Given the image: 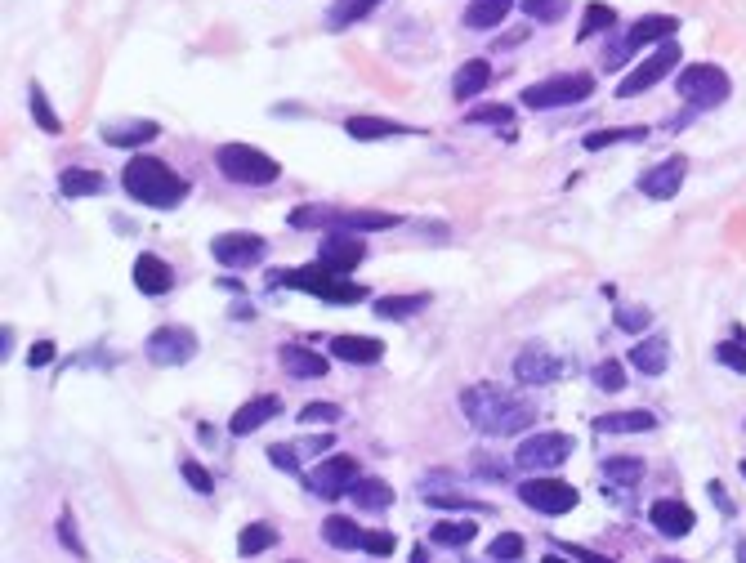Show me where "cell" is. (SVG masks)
<instances>
[{"mask_svg":"<svg viewBox=\"0 0 746 563\" xmlns=\"http://www.w3.org/2000/svg\"><path fill=\"white\" fill-rule=\"evenodd\" d=\"M461 412L478 434H492V438H510V434H523L528 425H537V407L528 398L510 394V389L492 385V380L461 389Z\"/></svg>","mask_w":746,"mask_h":563,"instance_id":"1","label":"cell"},{"mask_svg":"<svg viewBox=\"0 0 746 563\" xmlns=\"http://www.w3.org/2000/svg\"><path fill=\"white\" fill-rule=\"evenodd\" d=\"M121 188L139 206H152V211H170V206H179L188 197V179L175 175L157 157H130V166L121 170Z\"/></svg>","mask_w":746,"mask_h":563,"instance_id":"2","label":"cell"},{"mask_svg":"<svg viewBox=\"0 0 746 563\" xmlns=\"http://www.w3.org/2000/svg\"><path fill=\"white\" fill-rule=\"evenodd\" d=\"M215 166L224 179L246 184V188H269V184H277V175H282V166H277L269 152L251 148V143H219Z\"/></svg>","mask_w":746,"mask_h":563,"instance_id":"3","label":"cell"},{"mask_svg":"<svg viewBox=\"0 0 746 563\" xmlns=\"http://www.w3.org/2000/svg\"><path fill=\"white\" fill-rule=\"evenodd\" d=\"M277 286H291V291H304V295H318V300H331V304H358L367 300V291L353 282H344V273L327 269V264H309V269H291V273H273Z\"/></svg>","mask_w":746,"mask_h":563,"instance_id":"4","label":"cell"},{"mask_svg":"<svg viewBox=\"0 0 746 563\" xmlns=\"http://www.w3.org/2000/svg\"><path fill=\"white\" fill-rule=\"evenodd\" d=\"M595 94V76L590 72H563V76H545V81H532L528 90L519 94L523 108L545 112V108H572V103H586Z\"/></svg>","mask_w":746,"mask_h":563,"instance_id":"5","label":"cell"},{"mask_svg":"<svg viewBox=\"0 0 746 563\" xmlns=\"http://www.w3.org/2000/svg\"><path fill=\"white\" fill-rule=\"evenodd\" d=\"M675 85H679V94H684L693 108H720V103L733 94L729 72L715 68V63H688V68H679Z\"/></svg>","mask_w":746,"mask_h":563,"instance_id":"6","label":"cell"},{"mask_svg":"<svg viewBox=\"0 0 746 563\" xmlns=\"http://www.w3.org/2000/svg\"><path fill=\"white\" fill-rule=\"evenodd\" d=\"M572 456V438L559 434V429H541V434H528L519 447H514V461L519 470H554Z\"/></svg>","mask_w":746,"mask_h":563,"instance_id":"7","label":"cell"},{"mask_svg":"<svg viewBox=\"0 0 746 563\" xmlns=\"http://www.w3.org/2000/svg\"><path fill=\"white\" fill-rule=\"evenodd\" d=\"M197 336L188 327H157L148 340H143V353H148V362L152 367H184V362H193L197 358Z\"/></svg>","mask_w":746,"mask_h":563,"instance_id":"8","label":"cell"},{"mask_svg":"<svg viewBox=\"0 0 746 563\" xmlns=\"http://www.w3.org/2000/svg\"><path fill=\"white\" fill-rule=\"evenodd\" d=\"M358 479H362V470L353 456H327L318 470L304 474V488L318 496V501H340V496H349V488Z\"/></svg>","mask_w":746,"mask_h":563,"instance_id":"9","label":"cell"},{"mask_svg":"<svg viewBox=\"0 0 746 563\" xmlns=\"http://www.w3.org/2000/svg\"><path fill=\"white\" fill-rule=\"evenodd\" d=\"M679 68V45L675 41H666V45H657V54H648L644 63H635L626 76L617 81V99H635V94H644V90H653L657 81H666V72Z\"/></svg>","mask_w":746,"mask_h":563,"instance_id":"10","label":"cell"},{"mask_svg":"<svg viewBox=\"0 0 746 563\" xmlns=\"http://www.w3.org/2000/svg\"><path fill=\"white\" fill-rule=\"evenodd\" d=\"M519 501L528 510L545 514V519H554V514L577 510V488L563 479H528V483H519Z\"/></svg>","mask_w":746,"mask_h":563,"instance_id":"11","label":"cell"},{"mask_svg":"<svg viewBox=\"0 0 746 563\" xmlns=\"http://www.w3.org/2000/svg\"><path fill=\"white\" fill-rule=\"evenodd\" d=\"M210 251H215V260L224 269H251V264H260L269 255V242L260 233H219L210 242Z\"/></svg>","mask_w":746,"mask_h":563,"instance_id":"12","label":"cell"},{"mask_svg":"<svg viewBox=\"0 0 746 563\" xmlns=\"http://www.w3.org/2000/svg\"><path fill=\"white\" fill-rule=\"evenodd\" d=\"M684 175H688V157L675 152V157H666L662 166H653L644 179H639V193L653 197V202H671L679 188H684Z\"/></svg>","mask_w":746,"mask_h":563,"instance_id":"13","label":"cell"},{"mask_svg":"<svg viewBox=\"0 0 746 563\" xmlns=\"http://www.w3.org/2000/svg\"><path fill=\"white\" fill-rule=\"evenodd\" d=\"M362 260H367V246L353 233H327L318 246V264H327V269H336V273H353Z\"/></svg>","mask_w":746,"mask_h":563,"instance_id":"14","label":"cell"},{"mask_svg":"<svg viewBox=\"0 0 746 563\" xmlns=\"http://www.w3.org/2000/svg\"><path fill=\"white\" fill-rule=\"evenodd\" d=\"M648 523H653L662 537H688L697 514L688 510V501H679V496H662V501L648 505Z\"/></svg>","mask_w":746,"mask_h":563,"instance_id":"15","label":"cell"},{"mask_svg":"<svg viewBox=\"0 0 746 563\" xmlns=\"http://www.w3.org/2000/svg\"><path fill=\"white\" fill-rule=\"evenodd\" d=\"M304 456H331V434H313V438H300V443H273L269 447V461L286 474H300Z\"/></svg>","mask_w":746,"mask_h":563,"instance_id":"16","label":"cell"},{"mask_svg":"<svg viewBox=\"0 0 746 563\" xmlns=\"http://www.w3.org/2000/svg\"><path fill=\"white\" fill-rule=\"evenodd\" d=\"M559 358H554L550 349H523L519 358H514V380L519 385H550V380H559Z\"/></svg>","mask_w":746,"mask_h":563,"instance_id":"17","label":"cell"},{"mask_svg":"<svg viewBox=\"0 0 746 563\" xmlns=\"http://www.w3.org/2000/svg\"><path fill=\"white\" fill-rule=\"evenodd\" d=\"M277 412H282V403H277L273 394L251 398V403H242V407H237V412H233V421H228V434H233V438L255 434V429H260V425H269Z\"/></svg>","mask_w":746,"mask_h":563,"instance_id":"18","label":"cell"},{"mask_svg":"<svg viewBox=\"0 0 746 563\" xmlns=\"http://www.w3.org/2000/svg\"><path fill=\"white\" fill-rule=\"evenodd\" d=\"M403 215L394 211H336L327 233H385V228H398Z\"/></svg>","mask_w":746,"mask_h":563,"instance_id":"19","label":"cell"},{"mask_svg":"<svg viewBox=\"0 0 746 563\" xmlns=\"http://www.w3.org/2000/svg\"><path fill=\"white\" fill-rule=\"evenodd\" d=\"M161 135V126L157 121H103L99 126V139L103 143H112V148H139V143H148V139H157Z\"/></svg>","mask_w":746,"mask_h":563,"instance_id":"20","label":"cell"},{"mask_svg":"<svg viewBox=\"0 0 746 563\" xmlns=\"http://www.w3.org/2000/svg\"><path fill=\"white\" fill-rule=\"evenodd\" d=\"M135 286H139L143 295H166L170 286H175V269H170L161 255L143 251L139 260H135Z\"/></svg>","mask_w":746,"mask_h":563,"instance_id":"21","label":"cell"},{"mask_svg":"<svg viewBox=\"0 0 746 563\" xmlns=\"http://www.w3.org/2000/svg\"><path fill=\"white\" fill-rule=\"evenodd\" d=\"M675 32H679V18L675 14H644L626 32V45H630V50H639V45H666Z\"/></svg>","mask_w":746,"mask_h":563,"instance_id":"22","label":"cell"},{"mask_svg":"<svg viewBox=\"0 0 746 563\" xmlns=\"http://www.w3.org/2000/svg\"><path fill=\"white\" fill-rule=\"evenodd\" d=\"M277 358H282L286 376H295V380L327 376V353H313L309 345H282V349H277Z\"/></svg>","mask_w":746,"mask_h":563,"instance_id":"23","label":"cell"},{"mask_svg":"<svg viewBox=\"0 0 746 563\" xmlns=\"http://www.w3.org/2000/svg\"><path fill=\"white\" fill-rule=\"evenodd\" d=\"M487 85H492V63L487 59H470V63H461L452 76V99L456 103H470L474 94H483Z\"/></svg>","mask_w":746,"mask_h":563,"instance_id":"24","label":"cell"},{"mask_svg":"<svg viewBox=\"0 0 746 563\" xmlns=\"http://www.w3.org/2000/svg\"><path fill=\"white\" fill-rule=\"evenodd\" d=\"M380 353H385V345L371 336H331V358L353 362V367H371V362H380Z\"/></svg>","mask_w":746,"mask_h":563,"instance_id":"25","label":"cell"},{"mask_svg":"<svg viewBox=\"0 0 746 563\" xmlns=\"http://www.w3.org/2000/svg\"><path fill=\"white\" fill-rule=\"evenodd\" d=\"M344 130H349V139H398V135H416V126H403V121H389V117H349L344 121Z\"/></svg>","mask_w":746,"mask_h":563,"instance_id":"26","label":"cell"},{"mask_svg":"<svg viewBox=\"0 0 746 563\" xmlns=\"http://www.w3.org/2000/svg\"><path fill=\"white\" fill-rule=\"evenodd\" d=\"M595 429L599 434H648L657 429V416L635 407V412H608V416H595Z\"/></svg>","mask_w":746,"mask_h":563,"instance_id":"27","label":"cell"},{"mask_svg":"<svg viewBox=\"0 0 746 563\" xmlns=\"http://www.w3.org/2000/svg\"><path fill=\"white\" fill-rule=\"evenodd\" d=\"M371 309H376V318H385V322H403V318H416V313L429 309V295L425 291L420 295H376Z\"/></svg>","mask_w":746,"mask_h":563,"instance_id":"28","label":"cell"},{"mask_svg":"<svg viewBox=\"0 0 746 563\" xmlns=\"http://www.w3.org/2000/svg\"><path fill=\"white\" fill-rule=\"evenodd\" d=\"M59 188H63V197H99V193H108V175H99V170H85V166H68L59 175Z\"/></svg>","mask_w":746,"mask_h":563,"instance_id":"29","label":"cell"},{"mask_svg":"<svg viewBox=\"0 0 746 563\" xmlns=\"http://www.w3.org/2000/svg\"><path fill=\"white\" fill-rule=\"evenodd\" d=\"M666 362H671V345H666V336H653V340H639L635 349H630V367L644 371V376H662Z\"/></svg>","mask_w":746,"mask_h":563,"instance_id":"30","label":"cell"},{"mask_svg":"<svg viewBox=\"0 0 746 563\" xmlns=\"http://www.w3.org/2000/svg\"><path fill=\"white\" fill-rule=\"evenodd\" d=\"M514 0H470L465 5V27L470 32H487V27H496L505 14H510Z\"/></svg>","mask_w":746,"mask_h":563,"instance_id":"31","label":"cell"},{"mask_svg":"<svg viewBox=\"0 0 746 563\" xmlns=\"http://www.w3.org/2000/svg\"><path fill=\"white\" fill-rule=\"evenodd\" d=\"M349 496H353V501H358L362 505V510H389V505H394V488H389V483L385 479H367V474H362V479L358 483H353V488H349Z\"/></svg>","mask_w":746,"mask_h":563,"instance_id":"32","label":"cell"},{"mask_svg":"<svg viewBox=\"0 0 746 563\" xmlns=\"http://www.w3.org/2000/svg\"><path fill=\"white\" fill-rule=\"evenodd\" d=\"M362 537H367V532H362L353 519H344V514H331V519L322 523V541L336 546V550H362Z\"/></svg>","mask_w":746,"mask_h":563,"instance_id":"33","label":"cell"},{"mask_svg":"<svg viewBox=\"0 0 746 563\" xmlns=\"http://www.w3.org/2000/svg\"><path fill=\"white\" fill-rule=\"evenodd\" d=\"M376 9H380V0H336V5L327 9V27L331 32H344V27L362 23V18L376 14Z\"/></svg>","mask_w":746,"mask_h":563,"instance_id":"34","label":"cell"},{"mask_svg":"<svg viewBox=\"0 0 746 563\" xmlns=\"http://www.w3.org/2000/svg\"><path fill=\"white\" fill-rule=\"evenodd\" d=\"M474 523L470 519H438L434 528H429V541L434 546H447V550H456V546H465V541H474Z\"/></svg>","mask_w":746,"mask_h":563,"instance_id":"35","label":"cell"},{"mask_svg":"<svg viewBox=\"0 0 746 563\" xmlns=\"http://www.w3.org/2000/svg\"><path fill=\"white\" fill-rule=\"evenodd\" d=\"M599 32H617V9L604 5V0H590L586 14H581L577 41H586V36H599Z\"/></svg>","mask_w":746,"mask_h":563,"instance_id":"36","label":"cell"},{"mask_svg":"<svg viewBox=\"0 0 746 563\" xmlns=\"http://www.w3.org/2000/svg\"><path fill=\"white\" fill-rule=\"evenodd\" d=\"M273 546H277V532L269 528V523H246L242 537H237V555H242V559H255V555H264V550H273Z\"/></svg>","mask_w":746,"mask_h":563,"instance_id":"37","label":"cell"},{"mask_svg":"<svg viewBox=\"0 0 746 563\" xmlns=\"http://www.w3.org/2000/svg\"><path fill=\"white\" fill-rule=\"evenodd\" d=\"M639 139H648V126H617V130H595V135H586L581 143H586L590 152H599V148H612V143H639Z\"/></svg>","mask_w":746,"mask_h":563,"instance_id":"38","label":"cell"},{"mask_svg":"<svg viewBox=\"0 0 746 563\" xmlns=\"http://www.w3.org/2000/svg\"><path fill=\"white\" fill-rule=\"evenodd\" d=\"M604 474L612 483H621V488H635L644 479V461L639 456H612V461H604Z\"/></svg>","mask_w":746,"mask_h":563,"instance_id":"39","label":"cell"},{"mask_svg":"<svg viewBox=\"0 0 746 563\" xmlns=\"http://www.w3.org/2000/svg\"><path fill=\"white\" fill-rule=\"evenodd\" d=\"M27 103H32V117H36V126H41L45 135H59V130H63V121H59V112L50 108V99H45V90H41V85H32V90H27Z\"/></svg>","mask_w":746,"mask_h":563,"instance_id":"40","label":"cell"},{"mask_svg":"<svg viewBox=\"0 0 746 563\" xmlns=\"http://www.w3.org/2000/svg\"><path fill=\"white\" fill-rule=\"evenodd\" d=\"M465 121H470V126H501V130H510L514 126V112H510V103H483V108L465 112Z\"/></svg>","mask_w":746,"mask_h":563,"instance_id":"41","label":"cell"},{"mask_svg":"<svg viewBox=\"0 0 746 563\" xmlns=\"http://www.w3.org/2000/svg\"><path fill=\"white\" fill-rule=\"evenodd\" d=\"M590 380H595L599 394H621V389H626V367H621L617 358H608V362H599V367L590 371Z\"/></svg>","mask_w":746,"mask_h":563,"instance_id":"42","label":"cell"},{"mask_svg":"<svg viewBox=\"0 0 746 563\" xmlns=\"http://www.w3.org/2000/svg\"><path fill=\"white\" fill-rule=\"evenodd\" d=\"M331 219H336L331 206H295V211L286 215V224L291 228H331Z\"/></svg>","mask_w":746,"mask_h":563,"instance_id":"43","label":"cell"},{"mask_svg":"<svg viewBox=\"0 0 746 563\" xmlns=\"http://www.w3.org/2000/svg\"><path fill=\"white\" fill-rule=\"evenodd\" d=\"M568 9H572V0H523V14L532 23H559Z\"/></svg>","mask_w":746,"mask_h":563,"instance_id":"44","label":"cell"},{"mask_svg":"<svg viewBox=\"0 0 746 563\" xmlns=\"http://www.w3.org/2000/svg\"><path fill=\"white\" fill-rule=\"evenodd\" d=\"M523 555V537L519 532H501V537L487 546V559H496V563H514Z\"/></svg>","mask_w":746,"mask_h":563,"instance_id":"45","label":"cell"},{"mask_svg":"<svg viewBox=\"0 0 746 563\" xmlns=\"http://www.w3.org/2000/svg\"><path fill=\"white\" fill-rule=\"evenodd\" d=\"M715 362L729 371H738V376H746V345H738V340H720L715 345Z\"/></svg>","mask_w":746,"mask_h":563,"instance_id":"46","label":"cell"},{"mask_svg":"<svg viewBox=\"0 0 746 563\" xmlns=\"http://www.w3.org/2000/svg\"><path fill=\"white\" fill-rule=\"evenodd\" d=\"M653 322V313L639 309V304H617V327L621 331H644Z\"/></svg>","mask_w":746,"mask_h":563,"instance_id":"47","label":"cell"},{"mask_svg":"<svg viewBox=\"0 0 746 563\" xmlns=\"http://www.w3.org/2000/svg\"><path fill=\"white\" fill-rule=\"evenodd\" d=\"M340 421V407L336 403H309L300 412V425H336Z\"/></svg>","mask_w":746,"mask_h":563,"instance_id":"48","label":"cell"},{"mask_svg":"<svg viewBox=\"0 0 746 563\" xmlns=\"http://www.w3.org/2000/svg\"><path fill=\"white\" fill-rule=\"evenodd\" d=\"M179 474L188 479V488H193V492H202V496L215 492V479H210V470H202L197 461H184V465H179Z\"/></svg>","mask_w":746,"mask_h":563,"instance_id":"49","label":"cell"},{"mask_svg":"<svg viewBox=\"0 0 746 563\" xmlns=\"http://www.w3.org/2000/svg\"><path fill=\"white\" fill-rule=\"evenodd\" d=\"M425 501L443 505V510H487V505H478V501H470V496H461V492H429Z\"/></svg>","mask_w":746,"mask_h":563,"instance_id":"50","label":"cell"},{"mask_svg":"<svg viewBox=\"0 0 746 563\" xmlns=\"http://www.w3.org/2000/svg\"><path fill=\"white\" fill-rule=\"evenodd\" d=\"M394 546H398L394 532H367V537H362V550H367V555H376V559L394 555Z\"/></svg>","mask_w":746,"mask_h":563,"instance_id":"51","label":"cell"},{"mask_svg":"<svg viewBox=\"0 0 746 563\" xmlns=\"http://www.w3.org/2000/svg\"><path fill=\"white\" fill-rule=\"evenodd\" d=\"M59 541L72 550V555H85L81 541H76V528H72V510H63V514H59Z\"/></svg>","mask_w":746,"mask_h":563,"instance_id":"52","label":"cell"},{"mask_svg":"<svg viewBox=\"0 0 746 563\" xmlns=\"http://www.w3.org/2000/svg\"><path fill=\"white\" fill-rule=\"evenodd\" d=\"M45 362H54V345L50 340H36L32 353H27V367H45Z\"/></svg>","mask_w":746,"mask_h":563,"instance_id":"53","label":"cell"},{"mask_svg":"<svg viewBox=\"0 0 746 563\" xmlns=\"http://www.w3.org/2000/svg\"><path fill=\"white\" fill-rule=\"evenodd\" d=\"M563 550H568V559H577V563H617L608 555H595V550H586V546H563Z\"/></svg>","mask_w":746,"mask_h":563,"instance_id":"54","label":"cell"},{"mask_svg":"<svg viewBox=\"0 0 746 563\" xmlns=\"http://www.w3.org/2000/svg\"><path fill=\"white\" fill-rule=\"evenodd\" d=\"M711 496H715V505H720L724 514H733V501H729V496H724V488H720V483H711Z\"/></svg>","mask_w":746,"mask_h":563,"instance_id":"55","label":"cell"},{"mask_svg":"<svg viewBox=\"0 0 746 563\" xmlns=\"http://www.w3.org/2000/svg\"><path fill=\"white\" fill-rule=\"evenodd\" d=\"M9 349H14V331H0V358H9Z\"/></svg>","mask_w":746,"mask_h":563,"instance_id":"56","label":"cell"},{"mask_svg":"<svg viewBox=\"0 0 746 563\" xmlns=\"http://www.w3.org/2000/svg\"><path fill=\"white\" fill-rule=\"evenodd\" d=\"M541 563H577V559H563V555H545Z\"/></svg>","mask_w":746,"mask_h":563,"instance_id":"57","label":"cell"},{"mask_svg":"<svg viewBox=\"0 0 746 563\" xmlns=\"http://www.w3.org/2000/svg\"><path fill=\"white\" fill-rule=\"evenodd\" d=\"M738 563H746V537L738 541Z\"/></svg>","mask_w":746,"mask_h":563,"instance_id":"58","label":"cell"},{"mask_svg":"<svg viewBox=\"0 0 746 563\" xmlns=\"http://www.w3.org/2000/svg\"><path fill=\"white\" fill-rule=\"evenodd\" d=\"M653 563H684V559H653Z\"/></svg>","mask_w":746,"mask_h":563,"instance_id":"59","label":"cell"},{"mask_svg":"<svg viewBox=\"0 0 746 563\" xmlns=\"http://www.w3.org/2000/svg\"><path fill=\"white\" fill-rule=\"evenodd\" d=\"M742 479H746V461H742Z\"/></svg>","mask_w":746,"mask_h":563,"instance_id":"60","label":"cell"}]
</instances>
